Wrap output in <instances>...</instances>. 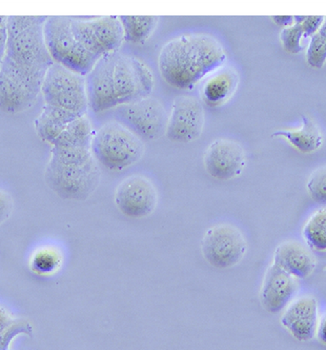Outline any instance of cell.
I'll use <instances>...</instances> for the list:
<instances>
[{"instance_id":"obj_1","label":"cell","mask_w":326,"mask_h":350,"mask_svg":"<svg viewBox=\"0 0 326 350\" xmlns=\"http://www.w3.org/2000/svg\"><path fill=\"white\" fill-rule=\"evenodd\" d=\"M45 23L8 33L6 53L0 65L2 113H23L40 96L46 72L53 63L45 45Z\"/></svg>"},{"instance_id":"obj_2","label":"cell","mask_w":326,"mask_h":350,"mask_svg":"<svg viewBox=\"0 0 326 350\" xmlns=\"http://www.w3.org/2000/svg\"><path fill=\"white\" fill-rule=\"evenodd\" d=\"M94 133L84 116L73 121L53 142L45 177L60 198L85 201L101 183V170L91 148Z\"/></svg>"},{"instance_id":"obj_3","label":"cell","mask_w":326,"mask_h":350,"mask_svg":"<svg viewBox=\"0 0 326 350\" xmlns=\"http://www.w3.org/2000/svg\"><path fill=\"white\" fill-rule=\"evenodd\" d=\"M85 79L88 109L95 113L149 97L155 87L150 68L121 51L99 58Z\"/></svg>"},{"instance_id":"obj_4","label":"cell","mask_w":326,"mask_h":350,"mask_svg":"<svg viewBox=\"0 0 326 350\" xmlns=\"http://www.w3.org/2000/svg\"><path fill=\"white\" fill-rule=\"evenodd\" d=\"M226 60L225 49L215 36L184 33L163 46L159 55V70L169 86L186 91L225 66Z\"/></svg>"},{"instance_id":"obj_5","label":"cell","mask_w":326,"mask_h":350,"mask_svg":"<svg viewBox=\"0 0 326 350\" xmlns=\"http://www.w3.org/2000/svg\"><path fill=\"white\" fill-rule=\"evenodd\" d=\"M91 148L97 162L112 172L128 169L140 161L145 153L140 136L115 121L95 131Z\"/></svg>"},{"instance_id":"obj_6","label":"cell","mask_w":326,"mask_h":350,"mask_svg":"<svg viewBox=\"0 0 326 350\" xmlns=\"http://www.w3.org/2000/svg\"><path fill=\"white\" fill-rule=\"evenodd\" d=\"M46 48L53 63L86 77L97 60L75 40L70 16H48L43 26Z\"/></svg>"},{"instance_id":"obj_7","label":"cell","mask_w":326,"mask_h":350,"mask_svg":"<svg viewBox=\"0 0 326 350\" xmlns=\"http://www.w3.org/2000/svg\"><path fill=\"white\" fill-rule=\"evenodd\" d=\"M41 94L45 105L57 107L79 116H86L88 99L84 75L53 63L46 72Z\"/></svg>"},{"instance_id":"obj_8","label":"cell","mask_w":326,"mask_h":350,"mask_svg":"<svg viewBox=\"0 0 326 350\" xmlns=\"http://www.w3.org/2000/svg\"><path fill=\"white\" fill-rule=\"evenodd\" d=\"M201 250L204 260L211 267L228 269L242 261L248 244L240 228L230 223H218L204 233Z\"/></svg>"},{"instance_id":"obj_9","label":"cell","mask_w":326,"mask_h":350,"mask_svg":"<svg viewBox=\"0 0 326 350\" xmlns=\"http://www.w3.org/2000/svg\"><path fill=\"white\" fill-rule=\"evenodd\" d=\"M71 29L75 40L97 59L119 51L124 42L118 16L71 18Z\"/></svg>"},{"instance_id":"obj_10","label":"cell","mask_w":326,"mask_h":350,"mask_svg":"<svg viewBox=\"0 0 326 350\" xmlns=\"http://www.w3.org/2000/svg\"><path fill=\"white\" fill-rule=\"evenodd\" d=\"M159 203V193L148 177L134 174L116 187L115 204L126 217L142 219L152 215Z\"/></svg>"},{"instance_id":"obj_11","label":"cell","mask_w":326,"mask_h":350,"mask_svg":"<svg viewBox=\"0 0 326 350\" xmlns=\"http://www.w3.org/2000/svg\"><path fill=\"white\" fill-rule=\"evenodd\" d=\"M204 127L201 102L191 96H179L173 101L168 114L165 136L172 142L188 144L199 139Z\"/></svg>"},{"instance_id":"obj_12","label":"cell","mask_w":326,"mask_h":350,"mask_svg":"<svg viewBox=\"0 0 326 350\" xmlns=\"http://www.w3.org/2000/svg\"><path fill=\"white\" fill-rule=\"evenodd\" d=\"M118 113L138 136L147 140L165 135L168 114L157 98L149 96L121 107Z\"/></svg>"},{"instance_id":"obj_13","label":"cell","mask_w":326,"mask_h":350,"mask_svg":"<svg viewBox=\"0 0 326 350\" xmlns=\"http://www.w3.org/2000/svg\"><path fill=\"white\" fill-rule=\"evenodd\" d=\"M205 171L214 179L229 181L242 174L247 154L240 143L220 138L208 146L203 155Z\"/></svg>"},{"instance_id":"obj_14","label":"cell","mask_w":326,"mask_h":350,"mask_svg":"<svg viewBox=\"0 0 326 350\" xmlns=\"http://www.w3.org/2000/svg\"><path fill=\"white\" fill-rule=\"evenodd\" d=\"M295 277L287 273L278 265H270L262 281L260 299L265 310L279 313L290 304L298 291Z\"/></svg>"},{"instance_id":"obj_15","label":"cell","mask_w":326,"mask_h":350,"mask_svg":"<svg viewBox=\"0 0 326 350\" xmlns=\"http://www.w3.org/2000/svg\"><path fill=\"white\" fill-rule=\"evenodd\" d=\"M318 308L317 300L312 296L297 299L286 306L281 325L298 341H310L317 334Z\"/></svg>"},{"instance_id":"obj_16","label":"cell","mask_w":326,"mask_h":350,"mask_svg":"<svg viewBox=\"0 0 326 350\" xmlns=\"http://www.w3.org/2000/svg\"><path fill=\"white\" fill-rule=\"evenodd\" d=\"M240 75L235 68L223 66L210 75L201 91V98L211 108H218L229 101L237 92Z\"/></svg>"},{"instance_id":"obj_17","label":"cell","mask_w":326,"mask_h":350,"mask_svg":"<svg viewBox=\"0 0 326 350\" xmlns=\"http://www.w3.org/2000/svg\"><path fill=\"white\" fill-rule=\"evenodd\" d=\"M273 262L296 279L306 278L316 267L313 254L296 241L279 245L275 250Z\"/></svg>"},{"instance_id":"obj_18","label":"cell","mask_w":326,"mask_h":350,"mask_svg":"<svg viewBox=\"0 0 326 350\" xmlns=\"http://www.w3.org/2000/svg\"><path fill=\"white\" fill-rule=\"evenodd\" d=\"M79 118L82 116L65 109L45 105L35 120L36 133L41 140L52 146L68 126Z\"/></svg>"},{"instance_id":"obj_19","label":"cell","mask_w":326,"mask_h":350,"mask_svg":"<svg viewBox=\"0 0 326 350\" xmlns=\"http://www.w3.org/2000/svg\"><path fill=\"white\" fill-rule=\"evenodd\" d=\"M301 128L294 130H279L272 133V137H281L299 152L312 153L323 145V135L317 124L306 116H301Z\"/></svg>"},{"instance_id":"obj_20","label":"cell","mask_w":326,"mask_h":350,"mask_svg":"<svg viewBox=\"0 0 326 350\" xmlns=\"http://www.w3.org/2000/svg\"><path fill=\"white\" fill-rule=\"evenodd\" d=\"M124 33V41L142 45L154 33L160 18L158 16H118Z\"/></svg>"},{"instance_id":"obj_21","label":"cell","mask_w":326,"mask_h":350,"mask_svg":"<svg viewBox=\"0 0 326 350\" xmlns=\"http://www.w3.org/2000/svg\"><path fill=\"white\" fill-rule=\"evenodd\" d=\"M303 235L310 249L326 252V208L316 211L303 228Z\"/></svg>"},{"instance_id":"obj_22","label":"cell","mask_w":326,"mask_h":350,"mask_svg":"<svg viewBox=\"0 0 326 350\" xmlns=\"http://www.w3.org/2000/svg\"><path fill=\"white\" fill-rule=\"evenodd\" d=\"M306 62L314 69H321L326 63V18L318 30L311 36L306 50Z\"/></svg>"},{"instance_id":"obj_23","label":"cell","mask_w":326,"mask_h":350,"mask_svg":"<svg viewBox=\"0 0 326 350\" xmlns=\"http://www.w3.org/2000/svg\"><path fill=\"white\" fill-rule=\"evenodd\" d=\"M309 33L304 24V16H295L293 25L284 28L281 33L282 46L287 52L298 53L303 50V38H308Z\"/></svg>"},{"instance_id":"obj_24","label":"cell","mask_w":326,"mask_h":350,"mask_svg":"<svg viewBox=\"0 0 326 350\" xmlns=\"http://www.w3.org/2000/svg\"><path fill=\"white\" fill-rule=\"evenodd\" d=\"M60 264V254L52 247H43L32 258V269L38 274H51Z\"/></svg>"},{"instance_id":"obj_25","label":"cell","mask_w":326,"mask_h":350,"mask_svg":"<svg viewBox=\"0 0 326 350\" xmlns=\"http://www.w3.org/2000/svg\"><path fill=\"white\" fill-rule=\"evenodd\" d=\"M306 188L314 201L326 205V166L318 167L310 175Z\"/></svg>"},{"instance_id":"obj_26","label":"cell","mask_w":326,"mask_h":350,"mask_svg":"<svg viewBox=\"0 0 326 350\" xmlns=\"http://www.w3.org/2000/svg\"><path fill=\"white\" fill-rule=\"evenodd\" d=\"M33 327L25 319H16L4 332L0 333V350H10L12 342L19 335L30 336Z\"/></svg>"},{"instance_id":"obj_27","label":"cell","mask_w":326,"mask_h":350,"mask_svg":"<svg viewBox=\"0 0 326 350\" xmlns=\"http://www.w3.org/2000/svg\"><path fill=\"white\" fill-rule=\"evenodd\" d=\"M14 208V202L11 196L3 189H0V226L8 220Z\"/></svg>"},{"instance_id":"obj_28","label":"cell","mask_w":326,"mask_h":350,"mask_svg":"<svg viewBox=\"0 0 326 350\" xmlns=\"http://www.w3.org/2000/svg\"><path fill=\"white\" fill-rule=\"evenodd\" d=\"M7 40H8V33H7V16H0V65L6 53Z\"/></svg>"},{"instance_id":"obj_29","label":"cell","mask_w":326,"mask_h":350,"mask_svg":"<svg viewBox=\"0 0 326 350\" xmlns=\"http://www.w3.org/2000/svg\"><path fill=\"white\" fill-rule=\"evenodd\" d=\"M14 320L16 318H14V316L8 310L0 306V333L13 324Z\"/></svg>"},{"instance_id":"obj_30","label":"cell","mask_w":326,"mask_h":350,"mask_svg":"<svg viewBox=\"0 0 326 350\" xmlns=\"http://www.w3.org/2000/svg\"><path fill=\"white\" fill-rule=\"evenodd\" d=\"M317 335L318 341L326 346V313L318 321Z\"/></svg>"},{"instance_id":"obj_31","label":"cell","mask_w":326,"mask_h":350,"mask_svg":"<svg viewBox=\"0 0 326 350\" xmlns=\"http://www.w3.org/2000/svg\"><path fill=\"white\" fill-rule=\"evenodd\" d=\"M273 21L276 22L279 26L287 27L293 25L295 22V16H274Z\"/></svg>"}]
</instances>
